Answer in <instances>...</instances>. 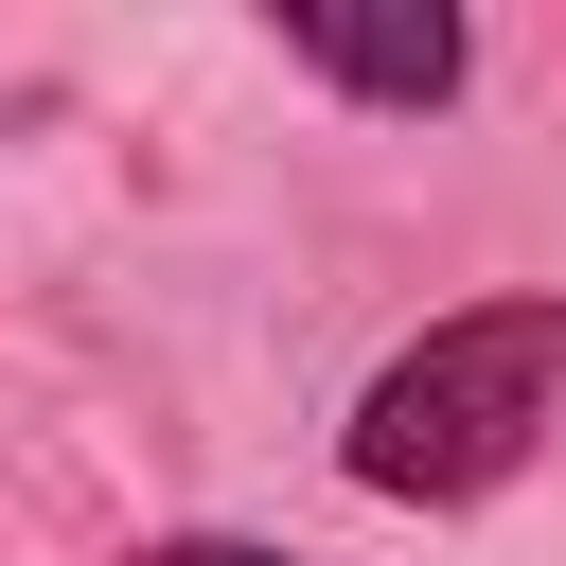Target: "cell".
I'll list each match as a JSON object with an SVG mask.
<instances>
[{
	"mask_svg": "<svg viewBox=\"0 0 566 566\" xmlns=\"http://www.w3.org/2000/svg\"><path fill=\"white\" fill-rule=\"evenodd\" d=\"M548 424H566V283H495L371 354V389L336 407V478L389 513H478L548 460Z\"/></svg>",
	"mask_w": 566,
	"mask_h": 566,
	"instance_id": "cell-1",
	"label": "cell"
},
{
	"mask_svg": "<svg viewBox=\"0 0 566 566\" xmlns=\"http://www.w3.org/2000/svg\"><path fill=\"white\" fill-rule=\"evenodd\" d=\"M265 35H283V71H318V88L371 106V124H442V106L478 88V18H460V0H283Z\"/></svg>",
	"mask_w": 566,
	"mask_h": 566,
	"instance_id": "cell-2",
	"label": "cell"
},
{
	"mask_svg": "<svg viewBox=\"0 0 566 566\" xmlns=\"http://www.w3.org/2000/svg\"><path fill=\"white\" fill-rule=\"evenodd\" d=\"M124 566H318V548H283V531H142Z\"/></svg>",
	"mask_w": 566,
	"mask_h": 566,
	"instance_id": "cell-3",
	"label": "cell"
}]
</instances>
